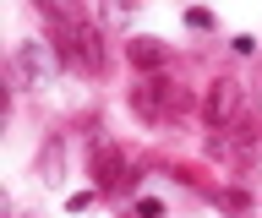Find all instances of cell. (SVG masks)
Instances as JSON below:
<instances>
[{
	"instance_id": "1",
	"label": "cell",
	"mask_w": 262,
	"mask_h": 218,
	"mask_svg": "<svg viewBox=\"0 0 262 218\" xmlns=\"http://www.w3.org/2000/svg\"><path fill=\"white\" fill-rule=\"evenodd\" d=\"M49 38H55L60 60L77 71V77H98V71H104V33H98L93 22H77V28H49Z\"/></svg>"
},
{
	"instance_id": "2",
	"label": "cell",
	"mask_w": 262,
	"mask_h": 218,
	"mask_svg": "<svg viewBox=\"0 0 262 218\" xmlns=\"http://www.w3.org/2000/svg\"><path fill=\"white\" fill-rule=\"evenodd\" d=\"M55 66H60V50H55V38H28V44H16V55H11V82L16 87H49L55 82Z\"/></svg>"
},
{
	"instance_id": "3",
	"label": "cell",
	"mask_w": 262,
	"mask_h": 218,
	"mask_svg": "<svg viewBox=\"0 0 262 218\" xmlns=\"http://www.w3.org/2000/svg\"><path fill=\"white\" fill-rule=\"evenodd\" d=\"M241 82H235V77H213L208 82V93H202V120H208L213 131H219V126H235V120H241Z\"/></svg>"
},
{
	"instance_id": "4",
	"label": "cell",
	"mask_w": 262,
	"mask_h": 218,
	"mask_svg": "<svg viewBox=\"0 0 262 218\" xmlns=\"http://www.w3.org/2000/svg\"><path fill=\"white\" fill-rule=\"evenodd\" d=\"M126 104H131V115L142 120V126H169V99H164V77H142V82H131Z\"/></svg>"
},
{
	"instance_id": "5",
	"label": "cell",
	"mask_w": 262,
	"mask_h": 218,
	"mask_svg": "<svg viewBox=\"0 0 262 218\" xmlns=\"http://www.w3.org/2000/svg\"><path fill=\"white\" fill-rule=\"evenodd\" d=\"M126 60H131V71L153 77V71L169 66V44H164V38H153V33H137V38L126 44Z\"/></svg>"
},
{
	"instance_id": "6",
	"label": "cell",
	"mask_w": 262,
	"mask_h": 218,
	"mask_svg": "<svg viewBox=\"0 0 262 218\" xmlns=\"http://www.w3.org/2000/svg\"><path fill=\"white\" fill-rule=\"evenodd\" d=\"M33 175H38L44 185L66 180V142L60 136H44V148H38V158H33Z\"/></svg>"
},
{
	"instance_id": "7",
	"label": "cell",
	"mask_w": 262,
	"mask_h": 218,
	"mask_svg": "<svg viewBox=\"0 0 262 218\" xmlns=\"http://www.w3.org/2000/svg\"><path fill=\"white\" fill-rule=\"evenodd\" d=\"M38 11H44L49 28H77V22H88V0H33Z\"/></svg>"
},
{
	"instance_id": "8",
	"label": "cell",
	"mask_w": 262,
	"mask_h": 218,
	"mask_svg": "<svg viewBox=\"0 0 262 218\" xmlns=\"http://www.w3.org/2000/svg\"><path fill=\"white\" fill-rule=\"evenodd\" d=\"M164 99H169V120H175V115H191V109H196V93H191L186 82H169V77H164Z\"/></svg>"
},
{
	"instance_id": "9",
	"label": "cell",
	"mask_w": 262,
	"mask_h": 218,
	"mask_svg": "<svg viewBox=\"0 0 262 218\" xmlns=\"http://www.w3.org/2000/svg\"><path fill=\"white\" fill-rule=\"evenodd\" d=\"M104 22L131 28V22H137V0H104Z\"/></svg>"
},
{
	"instance_id": "10",
	"label": "cell",
	"mask_w": 262,
	"mask_h": 218,
	"mask_svg": "<svg viewBox=\"0 0 262 218\" xmlns=\"http://www.w3.org/2000/svg\"><path fill=\"white\" fill-rule=\"evenodd\" d=\"M213 202H219L224 213H235V218L251 213V197H246V191H213Z\"/></svg>"
},
{
	"instance_id": "11",
	"label": "cell",
	"mask_w": 262,
	"mask_h": 218,
	"mask_svg": "<svg viewBox=\"0 0 262 218\" xmlns=\"http://www.w3.org/2000/svg\"><path fill=\"white\" fill-rule=\"evenodd\" d=\"M186 28H196V33H208V28H213V17H208V11H186Z\"/></svg>"
},
{
	"instance_id": "12",
	"label": "cell",
	"mask_w": 262,
	"mask_h": 218,
	"mask_svg": "<svg viewBox=\"0 0 262 218\" xmlns=\"http://www.w3.org/2000/svg\"><path fill=\"white\" fill-rule=\"evenodd\" d=\"M137 218H164V207L153 197H142V202H137Z\"/></svg>"
}]
</instances>
